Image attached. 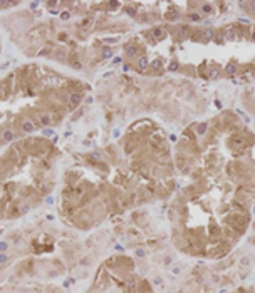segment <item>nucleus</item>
<instances>
[{
	"mask_svg": "<svg viewBox=\"0 0 255 293\" xmlns=\"http://www.w3.org/2000/svg\"><path fill=\"white\" fill-rule=\"evenodd\" d=\"M2 137H3V141H5V143H10V141H14V137H15V134H14L12 131H5Z\"/></svg>",
	"mask_w": 255,
	"mask_h": 293,
	"instance_id": "obj_4",
	"label": "nucleus"
},
{
	"mask_svg": "<svg viewBox=\"0 0 255 293\" xmlns=\"http://www.w3.org/2000/svg\"><path fill=\"white\" fill-rule=\"evenodd\" d=\"M203 37H205L207 40H210V39H213V30H212V29H207V30L203 32Z\"/></svg>",
	"mask_w": 255,
	"mask_h": 293,
	"instance_id": "obj_7",
	"label": "nucleus"
},
{
	"mask_svg": "<svg viewBox=\"0 0 255 293\" xmlns=\"http://www.w3.org/2000/svg\"><path fill=\"white\" fill-rule=\"evenodd\" d=\"M176 67H178V64H176V62H173V64H171V67H170V69H171V71H173V69H176Z\"/></svg>",
	"mask_w": 255,
	"mask_h": 293,
	"instance_id": "obj_19",
	"label": "nucleus"
},
{
	"mask_svg": "<svg viewBox=\"0 0 255 293\" xmlns=\"http://www.w3.org/2000/svg\"><path fill=\"white\" fill-rule=\"evenodd\" d=\"M153 67H154V69H159V67H161V60H154V62H153Z\"/></svg>",
	"mask_w": 255,
	"mask_h": 293,
	"instance_id": "obj_15",
	"label": "nucleus"
},
{
	"mask_svg": "<svg viewBox=\"0 0 255 293\" xmlns=\"http://www.w3.org/2000/svg\"><path fill=\"white\" fill-rule=\"evenodd\" d=\"M42 134H44L45 137H50V136H54V129H50V127H45V129L42 131Z\"/></svg>",
	"mask_w": 255,
	"mask_h": 293,
	"instance_id": "obj_9",
	"label": "nucleus"
},
{
	"mask_svg": "<svg viewBox=\"0 0 255 293\" xmlns=\"http://www.w3.org/2000/svg\"><path fill=\"white\" fill-rule=\"evenodd\" d=\"M103 55H104V57H111V55H112V50H111V49H104Z\"/></svg>",
	"mask_w": 255,
	"mask_h": 293,
	"instance_id": "obj_13",
	"label": "nucleus"
},
{
	"mask_svg": "<svg viewBox=\"0 0 255 293\" xmlns=\"http://www.w3.org/2000/svg\"><path fill=\"white\" fill-rule=\"evenodd\" d=\"M207 122H201V124H198V134H205V131H207Z\"/></svg>",
	"mask_w": 255,
	"mask_h": 293,
	"instance_id": "obj_8",
	"label": "nucleus"
},
{
	"mask_svg": "<svg viewBox=\"0 0 255 293\" xmlns=\"http://www.w3.org/2000/svg\"><path fill=\"white\" fill-rule=\"evenodd\" d=\"M7 260V256H3V255H0V261H5Z\"/></svg>",
	"mask_w": 255,
	"mask_h": 293,
	"instance_id": "obj_22",
	"label": "nucleus"
},
{
	"mask_svg": "<svg viewBox=\"0 0 255 293\" xmlns=\"http://www.w3.org/2000/svg\"><path fill=\"white\" fill-rule=\"evenodd\" d=\"M201 12H203V13H212V12H213L212 3H203V5H201Z\"/></svg>",
	"mask_w": 255,
	"mask_h": 293,
	"instance_id": "obj_6",
	"label": "nucleus"
},
{
	"mask_svg": "<svg viewBox=\"0 0 255 293\" xmlns=\"http://www.w3.org/2000/svg\"><path fill=\"white\" fill-rule=\"evenodd\" d=\"M72 67H74V69H81V67H82V64H81V62H74Z\"/></svg>",
	"mask_w": 255,
	"mask_h": 293,
	"instance_id": "obj_16",
	"label": "nucleus"
},
{
	"mask_svg": "<svg viewBox=\"0 0 255 293\" xmlns=\"http://www.w3.org/2000/svg\"><path fill=\"white\" fill-rule=\"evenodd\" d=\"M126 50H128V54H129V55H134V54H136V49H134L133 45H128V47H126Z\"/></svg>",
	"mask_w": 255,
	"mask_h": 293,
	"instance_id": "obj_12",
	"label": "nucleus"
},
{
	"mask_svg": "<svg viewBox=\"0 0 255 293\" xmlns=\"http://www.w3.org/2000/svg\"><path fill=\"white\" fill-rule=\"evenodd\" d=\"M50 121H52V117H50L49 114H42V116H40V122H42L44 126H49Z\"/></svg>",
	"mask_w": 255,
	"mask_h": 293,
	"instance_id": "obj_5",
	"label": "nucleus"
},
{
	"mask_svg": "<svg viewBox=\"0 0 255 293\" xmlns=\"http://www.w3.org/2000/svg\"><path fill=\"white\" fill-rule=\"evenodd\" d=\"M218 75V71H212V77H217Z\"/></svg>",
	"mask_w": 255,
	"mask_h": 293,
	"instance_id": "obj_20",
	"label": "nucleus"
},
{
	"mask_svg": "<svg viewBox=\"0 0 255 293\" xmlns=\"http://www.w3.org/2000/svg\"><path fill=\"white\" fill-rule=\"evenodd\" d=\"M34 129H35V126H34V122H30V121H25V122L22 124V131H24V132H34Z\"/></svg>",
	"mask_w": 255,
	"mask_h": 293,
	"instance_id": "obj_2",
	"label": "nucleus"
},
{
	"mask_svg": "<svg viewBox=\"0 0 255 293\" xmlns=\"http://www.w3.org/2000/svg\"><path fill=\"white\" fill-rule=\"evenodd\" d=\"M69 102H71V106H72V107L79 106V104H81V94H77V92H72V94L69 96Z\"/></svg>",
	"mask_w": 255,
	"mask_h": 293,
	"instance_id": "obj_1",
	"label": "nucleus"
},
{
	"mask_svg": "<svg viewBox=\"0 0 255 293\" xmlns=\"http://www.w3.org/2000/svg\"><path fill=\"white\" fill-rule=\"evenodd\" d=\"M5 248H7V245H5V243H2V245H0V250H2V251H3V250H5Z\"/></svg>",
	"mask_w": 255,
	"mask_h": 293,
	"instance_id": "obj_21",
	"label": "nucleus"
},
{
	"mask_svg": "<svg viewBox=\"0 0 255 293\" xmlns=\"http://www.w3.org/2000/svg\"><path fill=\"white\" fill-rule=\"evenodd\" d=\"M225 71H227V74H230V75H233V74L237 72L235 65H227V67H225Z\"/></svg>",
	"mask_w": 255,
	"mask_h": 293,
	"instance_id": "obj_11",
	"label": "nucleus"
},
{
	"mask_svg": "<svg viewBox=\"0 0 255 293\" xmlns=\"http://www.w3.org/2000/svg\"><path fill=\"white\" fill-rule=\"evenodd\" d=\"M39 54H40V55H45V54H49V50H47V49H42Z\"/></svg>",
	"mask_w": 255,
	"mask_h": 293,
	"instance_id": "obj_17",
	"label": "nucleus"
},
{
	"mask_svg": "<svg viewBox=\"0 0 255 293\" xmlns=\"http://www.w3.org/2000/svg\"><path fill=\"white\" fill-rule=\"evenodd\" d=\"M153 34H154V37H156V39H161V37H165V32H163L161 29H154V30H153Z\"/></svg>",
	"mask_w": 255,
	"mask_h": 293,
	"instance_id": "obj_10",
	"label": "nucleus"
},
{
	"mask_svg": "<svg viewBox=\"0 0 255 293\" xmlns=\"http://www.w3.org/2000/svg\"><path fill=\"white\" fill-rule=\"evenodd\" d=\"M227 39H228V40H233V39H235V34H233V32H232V30H228V32H227Z\"/></svg>",
	"mask_w": 255,
	"mask_h": 293,
	"instance_id": "obj_14",
	"label": "nucleus"
},
{
	"mask_svg": "<svg viewBox=\"0 0 255 293\" xmlns=\"http://www.w3.org/2000/svg\"><path fill=\"white\" fill-rule=\"evenodd\" d=\"M138 69H139L141 72H145L146 69H148V57H141V59L138 60Z\"/></svg>",
	"mask_w": 255,
	"mask_h": 293,
	"instance_id": "obj_3",
	"label": "nucleus"
},
{
	"mask_svg": "<svg viewBox=\"0 0 255 293\" xmlns=\"http://www.w3.org/2000/svg\"><path fill=\"white\" fill-rule=\"evenodd\" d=\"M92 157H96V159H101V154H99V152H94V154H92Z\"/></svg>",
	"mask_w": 255,
	"mask_h": 293,
	"instance_id": "obj_18",
	"label": "nucleus"
}]
</instances>
